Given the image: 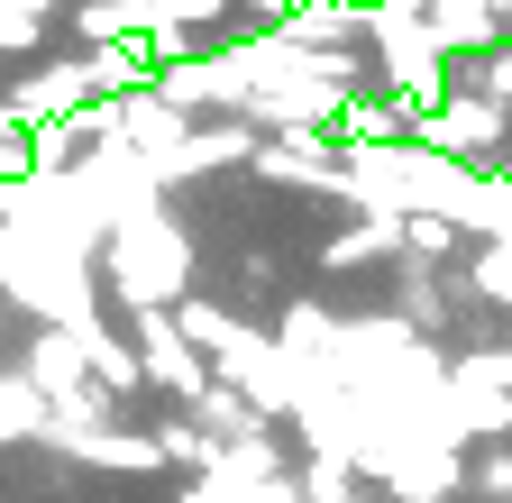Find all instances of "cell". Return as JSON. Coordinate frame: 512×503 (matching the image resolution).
<instances>
[{"instance_id":"9c48e42d","label":"cell","mask_w":512,"mask_h":503,"mask_svg":"<svg viewBox=\"0 0 512 503\" xmlns=\"http://www.w3.org/2000/svg\"><path fill=\"white\" fill-rule=\"evenodd\" d=\"M467 485H476L485 503H512V439H494V449H476V467H467Z\"/></svg>"},{"instance_id":"52a82bcc","label":"cell","mask_w":512,"mask_h":503,"mask_svg":"<svg viewBox=\"0 0 512 503\" xmlns=\"http://www.w3.org/2000/svg\"><path fill=\"white\" fill-rule=\"evenodd\" d=\"M458 247H467L458 220H439V211H412V220H403V257H412V266H439V257H458Z\"/></svg>"},{"instance_id":"7a4b0ae2","label":"cell","mask_w":512,"mask_h":503,"mask_svg":"<svg viewBox=\"0 0 512 503\" xmlns=\"http://www.w3.org/2000/svg\"><path fill=\"white\" fill-rule=\"evenodd\" d=\"M503 138H512V110H494L485 92H448V101H430V110H412V147L421 156H448V165H485V156H503Z\"/></svg>"},{"instance_id":"277c9868","label":"cell","mask_w":512,"mask_h":503,"mask_svg":"<svg viewBox=\"0 0 512 503\" xmlns=\"http://www.w3.org/2000/svg\"><path fill=\"white\" fill-rule=\"evenodd\" d=\"M330 138H339V156H375V147H412V110L394 101V92H357L339 119H330Z\"/></svg>"},{"instance_id":"3957f363","label":"cell","mask_w":512,"mask_h":503,"mask_svg":"<svg viewBox=\"0 0 512 503\" xmlns=\"http://www.w3.org/2000/svg\"><path fill=\"white\" fill-rule=\"evenodd\" d=\"M128 330H138V375H156L174 403H202V394H211V366L192 357V339L174 330V311H138Z\"/></svg>"},{"instance_id":"8fae6325","label":"cell","mask_w":512,"mask_h":503,"mask_svg":"<svg viewBox=\"0 0 512 503\" xmlns=\"http://www.w3.org/2000/svg\"><path fill=\"white\" fill-rule=\"evenodd\" d=\"M220 19H229V0H156V28H183V37L220 28Z\"/></svg>"},{"instance_id":"8992f818","label":"cell","mask_w":512,"mask_h":503,"mask_svg":"<svg viewBox=\"0 0 512 503\" xmlns=\"http://www.w3.org/2000/svg\"><path fill=\"white\" fill-rule=\"evenodd\" d=\"M256 156V129H192L174 156H165V183H183V174H211V165H247Z\"/></svg>"},{"instance_id":"ba28073f","label":"cell","mask_w":512,"mask_h":503,"mask_svg":"<svg viewBox=\"0 0 512 503\" xmlns=\"http://www.w3.org/2000/svg\"><path fill=\"white\" fill-rule=\"evenodd\" d=\"M467 275H476V293H485V302H503V311H512V238H485L476 257H467Z\"/></svg>"},{"instance_id":"7c38bea8","label":"cell","mask_w":512,"mask_h":503,"mask_svg":"<svg viewBox=\"0 0 512 503\" xmlns=\"http://www.w3.org/2000/svg\"><path fill=\"white\" fill-rule=\"evenodd\" d=\"M403 311H412V321H439V284H430V266H412V257H403Z\"/></svg>"},{"instance_id":"6da1fadb","label":"cell","mask_w":512,"mask_h":503,"mask_svg":"<svg viewBox=\"0 0 512 503\" xmlns=\"http://www.w3.org/2000/svg\"><path fill=\"white\" fill-rule=\"evenodd\" d=\"M183 275H192V247L174 220H128L119 229V257H110V293L119 302H138V311H174L183 302Z\"/></svg>"},{"instance_id":"30bf717a","label":"cell","mask_w":512,"mask_h":503,"mask_svg":"<svg viewBox=\"0 0 512 503\" xmlns=\"http://www.w3.org/2000/svg\"><path fill=\"white\" fill-rule=\"evenodd\" d=\"M156 458H174V467H211L220 449H211V439L192 430V421H165V430H156Z\"/></svg>"},{"instance_id":"5b68a950","label":"cell","mask_w":512,"mask_h":503,"mask_svg":"<svg viewBox=\"0 0 512 503\" xmlns=\"http://www.w3.org/2000/svg\"><path fill=\"white\" fill-rule=\"evenodd\" d=\"M384 257H403V220L394 211H366L357 229H339L320 247V266H384Z\"/></svg>"}]
</instances>
